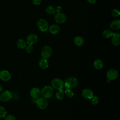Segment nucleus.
<instances>
[{"mask_svg": "<svg viewBox=\"0 0 120 120\" xmlns=\"http://www.w3.org/2000/svg\"><path fill=\"white\" fill-rule=\"evenodd\" d=\"M55 96H56V98L58 100H62L65 96L64 91H63V90L62 89L58 90V91L56 93Z\"/></svg>", "mask_w": 120, "mask_h": 120, "instance_id": "21", "label": "nucleus"}, {"mask_svg": "<svg viewBox=\"0 0 120 120\" xmlns=\"http://www.w3.org/2000/svg\"><path fill=\"white\" fill-rule=\"evenodd\" d=\"M74 43L77 46H81L84 43L83 38L81 36H76L74 39Z\"/></svg>", "mask_w": 120, "mask_h": 120, "instance_id": "19", "label": "nucleus"}, {"mask_svg": "<svg viewBox=\"0 0 120 120\" xmlns=\"http://www.w3.org/2000/svg\"><path fill=\"white\" fill-rule=\"evenodd\" d=\"M113 33L112 32V31L110 30H105L103 31L102 33V35L104 37V38H111L112 36Z\"/></svg>", "mask_w": 120, "mask_h": 120, "instance_id": "22", "label": "nucleus"}, {"mask_svg": "<svg viewBox=\"0 0 120 120\" xmlns=\"http://www.w3.org/2000/svg\"><path fill=\"white\" fill-rule=\"evenodd\" d=\"M64 93L65 95H66L69 98H72L74 96V92L70 88H66L64 91Z\"/></svg>", "mask_w": 120, "mask_h": 120, "instance_id": "23", "label": "nucleus"}, {"mask_svg": "<svg viewBox=\"0 0 120 120\" xmlns=\"http://www.w3.org/2000/svg\"><path fill=\"white\" fill-rule=\"evenodd\" d=\"M30 95L33 98L37 99L41 95V91L38 88H33L30 91Z\"/></svg>", "mask_w": 120, "mask_h": 120, "instance_id": "10", "label": "nucleus"}, {"mask_svg": "<svg viewBox=\"0 0 120 120\" xmlns=\"http://www.w3.org/2000/svg\"><path fill=\"white\" fill-rule=\"evenodd\" d=\"M7 114L6 109L3 106H0V118H4Z\"/></svg>", "mask_w": 120, "mask_h": 120, "instance_id": "25", "label": "nucleus"}, {"mask_svg": "<svg viewBox=\"0 0 120 120\" xmlns=\"http://www.w3.org/2000/svg\"><path fill=\"white\" fill-rule=\"evenodd\" d=\"M11 77V74L7 70H2L0 72V79L3 81H9Z\"/></svg>", "mask_w": 120, "mask_h": 120, "instance_id": "13", "label": "nucleus"}, {"mask_svg": "<svg viewBox=\"0 0 120 120\" xmlns=\"http://www.w3.org/2000/svg\"><path fill=\"white\" fill-rule=\"evenodd\" d=\"M46 12L50 15H52L55 13V8H54L52 6H49L46 8Z\"/></svg>", "mask_w": 120, "mask_h": 120, "instance_id": "24", "label": "nucleus"}, {"mask_svg": "<svg viewBox=\"0 0 120 120\" xmlns=\"http://www.w3.org/2000/svg\"><path fill=\"white\" fill-rule=\"evenodd\" d=\"M49 31L53 34H55L59 32L60 31V27L57 24H52L49 28Z\"/></svg>", "mask_w": 120, "mask_h": 120, "instance_id": "15", "label": "nucleus"}, {"mask_svg": "<svg viewBox=\"0 0 120 120\" xmlns=\"http://www.w3.org/2000/svg\"><path fill=\"white\" fill-rule=\"evenodd\" d=\"M54 19L56 22L61 24L64 23L66 21L67 16L63 13L61 12H58L54 16Z\"/></svg>", "mask_w": 120, "mask_h": 120, "instance_id": "7", "label": "nucleus"}, {"mask_svg": "<svg viewBox=\"0 0 120 120\" xmlns=\"http://www.w3.org/2000/svg\"><path fill=\"white\" fill-rule=\"evenodd\" d=\"M87 1L90 4H94L96 2V0H87Z\"/></svg>", "mask_w": 120, "mask_h": 120, "instance_id": "32", "label": "nucleus"}, {"mask_svg": "<svg viewBox=\"0 0 120 120\" xmlns=\"http://www.w3.org/2000/svg\"><path fill=\"white\" fill-rule=\"evenodd\" d=\"M51 85L53 88L56 90L62 89L64 87V82L60 78H54L51 82Z\"/></svg>", "mask_w": 120, "mask_h": 120, "instance_id": "4", "label": "nucleus"}, {"mask_svg": "<svg viewBox=\"0 0 120 120\" xmlns=\"http://www.w3.org/2000/svg\"><path fill=\"white\" fill-rule=\"evenodd\" d=\"M112 37L111 42L114 46H118L120 44V34L118 32L113 33Z\"/></svg>", "mask_w": 120, "mask_h": 120, "instance_id": "12", "label": "nucleus"}, {"mask_svg": "<svg viewBox=\"0 0 120 120\" xmlns=\"http://www.w3.org/2000/svg\"><path fill=\"white\" fill-rule=\"evenodd\" d=\"M111 14H112V16H113V17H117V16H119L120 15V13L119 12V11L116 9H113L112 11V12H111Z\"/></svg>", "mask_w": 120, "mask_h": 120, "instance_id": "27", "label": "nucleus"}, {"mask_svg": "<svg viewBox=\"0 0 120 120\" xmlns=\"http://www.w3.org/2000/svg\"><path fill=\"white\" fill-rule=\"evenodd\" d=\"M37 25L38 29L43 32L46 31L49 28L48 22L44 19H39L37 21Z\"/></svg>", "mask_w": 120, "mask_h": 120, "instance_id": "6", "label": "nucleus"}, {"mask_svg": "<svg viewBox=\"0 0 120 120\" xmlns=\"http://www.w3.org/2000/svg\"><path fill=\"white\" fill-rule=\"evenodd\" d=\"M52 48L48 45L44 46L41 50V55L43 59H47L52 55Z\"/></svg>", "mask_w": 120, "mask_h": 120, "instance_id": "3", "label": "nucleus"}, {"mask_svg": "<svg viewBox=\"0 0 120 120\" xmlns=\"http://www.w3.org/2000/svg\"><path fill=\"white\" fill-rule=\"evenodd\" d=\"M26 50L27 52L30 53L33 51V47L32 45H28L26 46Z\"/></svg>", "mask_w": 120, "mask_h": 120, "instance_id": "28", "label": "nucleus"}, {"mask_svg": "<svg viewBox=\"0 0 120 120\" xmlns=\"http://www.w3.org/2000/svg\"><path fill=\"white\" fill-rule=\"evenodd\" d=\"M53 88L49 85H46L41 90V95L43 97L45 98H50L53 95Z\"/></svg>", "mask_w": 120, "mask_h": 120, "instance_id": "1", "label": "nucleus"}, {"mask_svg": "<svg viewBox=\"0 0 120 120\" xmlns=\"http://www.w3.org/2000/svg\"><path fill=\"white\" fill-rule=\"evenodd\" d=\"M90 99L91 100V102L92 104L94 105L97 104L98 103V101H99L98 98L96 96H94L93 95Z\"/></svg>", "mask_w": 120, "mask_h": 120, "instance_id": "26", "label": "nucleus"}, {"mask_svg": "<svg viewBox=\"0 0 120 120\" xmlns=\"http://www.w3.org/2000/svg\"><path fill=\"white\" fill-rule=\"evenodd\" d=\"M82 95L83 98L88 99H90L94 95L92 90L90 89H84L82 91Z\"/></svg>", "mask_w": 120, "mask_h": 120, "instance_id": "14", "label": "nucleus"}, {"mask_svg": "<svg viewBox=\"0 0 120 120\" xmlns=\"http://www.w3.org/2000/svg\"><path fill=\"white\" fill-rule=\"evenodd\" d=\"M27 42L24 39H19L17 40L16 42L17 46L18 48L21 49H23L26 47L27 46Z\"/></svg>", "mask_w": 120, "mask_h": 120, "instance_id": "20", "label": "nucleus"}, {"mask_svg": "<svg viewBox=\"0 0 120 120\" xmlns=\"http://www.w3.org/2000/svg\"><path fill=\"white\" fill-rule=\"evenodd\" d=\"M110 28L114 30H118L120 28V20H114L110 24Z\"/></svg>", "mask_w": 120, "mask_h": 120, "instance_id": "17", "label": "nucleus"}, {"mask_svg": "<svg viewBox=\"0 0 120 120\" xmlns=\"http://www.w3.org/2000/svg\"><path fill=\"white\" fill-rule=\"evenodd\" d=\"M38 40V36L35 34L29 35L26 38V42L28 45H33L36 43Z\"/></svg>", "mask_w": 120, "mask_h": 120, "instance_id": "11", "label": "nucleus"}, {"mask_svg": "<svg viewBox=\"0 0 120 120\" xmlns=\"http://www.w3.org/2000/svg\"><path fill=\"white\" fill-rule=\"evenodd\" d=\"M2 90H3V87H2V86L0 84V92H1V91H2Z\"/></svg>", "mask_w": 120, "mask_h": 120, "instance_id": "33", "label": "nucleus"}, {"mask_svg": "<svg viewBox=\"0 0 120 120\" xmlns=\"http://www.w3.org/2000/svg\"><path fill=\"white\" fill-rule=\"evenodd\" d=\"M55 11L57 12V13H58V12H60L62 9H61V7H60L59 6H57L56 7V8H55Z\"/></svg>", "mask_w": 120, "mask_h": 120, "instance_id": "31", "label": "nucleus"}, {"mask_svg": "<svg viewBox=\"0 0 120 120\" xmlns=\"http://www.w3.org/2000/svg\"><path fill=\"white\" fill-rule=\"evenodd\" d=\"M78 80L75 77H70L66 79L64 82V86L66 88H73L78 84Z\"/></svg>", "mask_w": 120, "mask_h": 120, "instance_id": "2", "label": "nucleus"}, {"mask_svg": "<svg viewBox=\"0 0 120 120\" xmlns=\"http://www.w3.org/2000/svg\"><path fill=\"white\" fill-rule=\"evenodd\" d=\"M38 99L36 100V104L37 106L40 109L44 110L48 106V101L46 98L42 97V98H37Z\"/></svg>", "mask_w": 120, "mask_h": 120, "instance_id": "5", "label": "nucleus"}, {"mask_svg": "<svg viewBox=\"0 0 120 120\" xmlns=\"http://www.w3.org/2000/svg\"><path fill=\"white\" fill-rule=\"evenodd\" d=\"M93 65L96 69L99 70L102 68L103 67L104 64L101 60L99 59H97L94 61Z\"/></svg>", "mask_w": 120, "mask_h": 120, "instance_id": "18", "label": "nucleus"}, {"mask_svg": "<svg viewBox=\"0 0 120 120\" xmlns=\"http://www.w3.org/2000/svg\"><path fill=\"white\" fill-rule=\"evenodd\" d=\"M5 120H16V118L12 115H8L5 117Z\"/></svg>", "mask_w": 120, "mask_h": 120, "instance_id": "29", "label": "nucleus"}, {"mask_svg": "<svg viewBox=\"0 0 120 120\" xmlns=\"http://www.w3.org/2000/svg\"><path fill=\"white\" fill-rule=\"evenodd\" d=\"M32 2L35 5H39L41 3V0H32Z\"/></svg>", "mask_w": 120, "mask_h": 120, "instance_id": "30", "label": "nucleus"}, {"mask_svg": "<svg viewBox=\"0 0 120 120\" xmlns=\"http://www.w3.org/2000/svg\"><path fill=\"white\" fill-rule=\"evenodd\" d=\"M118 72L115 69H111L108 70L106 74V76L109 80H114L117 78Z\"/></svg>", "mask_w": 120, "mask_h": 120, "instance_id": "9", "label": "nucleus"}, {"mask_svg": "<svg viewBox=\"0 0 120 120\" xmlns=\"http://www.w3.org/2000/svg\"><path fill=\"white\" fill-rule=\"evenodd\" d=\"M12 98L11 92L8 90H6L2 92L0 95V100L2 102H7Z\"/></svg>", "mask_w": 120, "mask_h": 120, "instance_id": "8", "label": "nucleus"}, {"mask_svg": "<svg viewBox=\"0 0 120 120\" xmlns=\"http://www.w3.org/2000/svg\"><path fill=\"white\" fill-rule=\"evenodd\" d=\"M38 64L40 68L42 69H46L48 68L49 66L48 62L47 60L43 58L39 60Z\"/></svg>", "mask_w": 120, "mask_h": 120, "instance_id": "16", "label": "nucleus"}]
</instances>
